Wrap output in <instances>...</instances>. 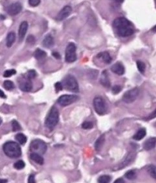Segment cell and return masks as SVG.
<instances>
[{
	"label": "cell",
	"instance_id": "obj_34",
	"mask_svg": "<svg viewBox=\"0 0 156 183\" xmlns=\"http://www.w3.org/2000/svg\"><path fill=\"white\" fill-rule=\"evenodd\" d=\"M82 127L84 129H91L93 127V124H92V122H88V121H85V122H84L82 123Z\"/></svg>",
	"mask_w": 156,
	"mask_h": 183
},
{
	"label": "cell",
	"instance_id": "obj_23",
	"mask_svg": "<svg viewBox=\"0 0 156 183\" xmlns=\"http://www.w3.org/2000/svg\"><path fill=\"white\" fill-rule=\"evenodd\" d=\"M47 56V53L44 52L43 50H41V49H37L36 51L34 52V57L35 59H37V60H42L45 57Z\"/></svg>",
	"mask_w": 156,
	"mask_h": 183
},
{
	"label": "cell",
	"instance_id": "obj_46",
	"mask_svg": "<svg viewBox=\"0 0 156 183\" xmlns=\"http://www.w3.org/2000/svg\"><path fill=\"white\" fill-rule=\"evenodd\" d=\"M152 31H153V32H155V33H156V25H155V26L153 27H152Z\"/></svg>",
	"mask_w": 156,
	"mask_h": 183
},
{
	"label": "cell",
	"instance_id": "obj_16",
	"mask_svg": "<svg viewBox=\"0 0 156 183\" xmlns=\"http://www.w3.org/2000/svg\"><path fill=\"white\" fill-rule=\"evenodd\" d=\"M30 157L33 161L35 162V163H37V164H38L39 165H42V164H43V162H44L43 158L41 157V154H39L32 152L31 154H30Z\"/></svg>",
	"mask_w": 156,
	"mask_h": 183
},
{
	"label": "cell",
	"instance_id": "obj_15",
	"mask_svg": "<svg viewBox=\"0 0 156 183\" xmlns=\"http://www.w3.org/2000/svg\"><path fill=\"white\" fill-rule=\"evenodd\" d=\"M156 145V137H150L144 143L143 147L146 150H150L153 149Z\"/></svg>",
	"mask_w": 156,
	"mask_h": 183
},
{
	"label": "cell",
	"instance_id": "obj_29",
	"mask_svg": "<svg viewBox=\"0 0 156 183\" xmlns=\"http://www.w3.org/2000/svg\"><path fill=\"white\" fill-rule=\"evenodd\" d=\"M3 87H4L6 90H11L14 89L15 85H14V84L12 81H5L4 83H3Z\"/></svg>",
	"mask_w": 156,
	"mask_h": 183
},
{
	"label": "cell",
	"instance_id": "obj_9",
	"mask_svg": "<svg viewBox=\"0 0 156 183\" xmlns=\"http://www.w3.org/2000/svg\"><path fill=\"white\" fill-rule=\"evenodd\" d=\"M78 97L76 95H70V94H65L61 96L58 99L57 102L60 106L62 107H66L69 105L73 103L76 101H77Z\"/></svg>",
	"mask_w": 156,
	"mask_h": 183
},
{
	"label": "cell",
	"instance_id": "obj_2",
	"mask_svg": "<svg viewBox=\"0 0 156 183\" xmlns=\"http://www.w3.org/2000/svg\"><path fill=\"white\" fill-rule=\"evenodd\" d=\"M3 151L10 158H18L22 155V150L18 144L14 141L6 142L3 145Z\"/></svg>",
	"mask_w": 156,
	"mask_h": 183
},
{
	"label": "cell",
	"instance_id": "obj_13",
	"mask_svg": "<svg viewBox=\"0 0 156 183\" xmlns=\"http://www.w3.org/2000/svg\"><path fill=\"white\" fill-rule=\"evenodd\" d=\"M111 71L118 75H123L125 72V68L121 62H117L111 67Z\"/></svg>",
	"mask_w": 156,
	"mask_h": 183
},
{
	"label": "cell",
	"instance_id": "obj_40",
	"mask_svg": "<svg viewBox=\"0 0 156 183\" xmlns=\"http://www.w3.org/2000/svg\"><path fill=\"white\" fill-rule=\"evenodd\" d=\"M28 182L29 183H35V179L34 175H30L28 177Z\"/></svg>",
	"mask_w": 156,
	"mask_h": 183
},
{
	"label": "cell",
	"instance_id": "obj_21",
	"mask_svg": "<svg viewBox=\"0 0 156 183\" xmlns=\"http://www.w3.org/2000/svg\"><path fill=\"white\" fill-rule=\"evenodd\" d=\"M15 40V34L14 32H10L8 34L6 38V46L8 47H11L13 45Z\"/></svg>",
	"mask_w": 156,
	"mask_h": 183
},
{
	"label": "cell",
	"instance_id": "obj_32",
	"mask_svg": "<svg viewBox=\"0 0 156 183\" xmlns=\"http://www.w3.org/2000/svg\"><path fill=\"white\" fill-rule=\"evenodd\" d=\"M24 166H25V164L22 160H18L14 164V167L17 170H22L23 168H24Z\"/></svg>",
	"mask_w": 156,
	"mask_h": 183
},
{
	"label": "cell",
	"instance_id": "obj_27",
	"mask_svg": "<svg viewBox=\"0 0 156 183\" xmlns=\"http://www.w3.org/2000/svg\"><path fill=\"white\" fill-rule=\"evenodd\" d=\"M111 180V177L107 175H104V176H101L98 178V182L99 183H108Z\"/></svg>",
	"mask_w": 156,
	"mask_h": 183
},
{
	"label": "cell",
	"instance_id": "obj_35",
	"mask_svg": "<svg viewBox=\"0 0 156 183\" xmlns=\"http://www.w3.org/2000/svg\"><path fill=\"white\" fill-rule=\"evenodd\" d=\"M28 2L30 6L35 7V6H37V5L40 4L41 0H28Z\"/></svg>",
	"mask_w": 156,
	"mask_h": 183
},
{
	"label": "cell",
	"instance_id": "obj_18",
	"mask_svg": "<svg viewBox=\"0 0 156 183\" xmlns=\"http://www.w3.org/2000/svg\"><path fill=\"white\" fill-rule=\"evenodd\" d=\"M53 44H54V40L52 36L50 34L47 35L43 40V46H45L47 48H50L51 46H53Z\"/></svg>",
	"mask_w": 156,
	"mask_h": 183
},
{
	"label": "cell",
	"instance_id": "obj_6",
	"mask_svg": "<svg viewBox=\"0 0 156 183\" xmlns=\"http://www.w3.org/2000/svg\"><path fill=\"white\" fill-rule=\"evenodd\" d=\"M94 107H95V110L98 114L102 116L104 114L106 113L107 111V107L105 101L104 99L101 97H96L94 99L93 101Z\"/></svg>",
	"mask_w": 156,
	"mask_h": 183
},
{
	"label": "cell",
	"instance_id": "obj_28",
	"mask_svg": "<svg viewBox=\"0 0 156 183\" xmlns=\"http://www.w3.org/2000/svg\"><path fill=\"white\" fill-rule=\"evenodd\" d=\"M125 176H126V178H127L128 179L132 180V179H136V172H135L134 170H130V171H128L127 172H126Z\"/></svg>",
	"mask_w": 156,
	"mask_h": 183
},
{
	"label": "cell",
	"instance_id": "obj_45",
	"mask_svg": "<svg viewBox=\"0 0 156 183\" xmlns=\"http://www.w3.org/2000/svg\"><path fill=\"white\" fill-rule=\"evenodd\" d=\"M7 182L6 179H0V183H6Z\"/></svg>",
	"mask_w": 156,
	"mask_h": 183
},
{
	"label": "cell",
	"instance_id": "obj_3",
	"mask_svg": "<svg viewBox=\"0 0 156 183\" xmlns=\"http://www.w3.org/2000/svg\"><path fill=\"white\" fill-rule=\"evenodd\" d=\"M59 122V111L56 107H52L45 120V125L47 129L52 130Z\"/></svg>",
	"mask_w": 156,
	"mask_h": 183
},
{
	"label": "cell",
	"instance_id": "obj_1",
	"mask_svg": "<svg viewBox=\"0 0 156 183\" xmlns=\"http://www.w3.org/2000/svg\"><path fill=\"white\" fill-rule=\"evenodd\" d=\"M113 26L119 36L129 37L134 33V27L131 22L125 17H117L113 21Z\"/></svg>",
	"mask_w": 156,
	"mask_h": 183
},
{
	"label": "cell",
	"instance_id": "obj_17",
	"mask_svg": "<svg viewBox=\"0 0 156 183\" xmlns=\"http://www.w3.org/2000/svg\"><path fill=\"white\" fill-rule=\"evenodd\" d=\"M98 58L101 59L102 61L106 64L111 63V61H112V58H111V56L107 52H103L99 53L98 55Z\"/></svg>",
	"mask_w": 156,
	"mask_h": 183
},
{
	"label": "cell",
	"instance_id": "obj_39",
	"mask_svg": "<svg viewBox=\"0 0 156 183\" xmlns=\"http://www.w3.org/2000/svg\"><path fill=\"white\" fill-rule=\"evenodd\" d=\"M34 41H35L34 37V36H32V35L29 36V37H28V39H27V42L29 43V44H34Z\"/></svg>",
	"mask_w": 156,
	"mask_h": 183
},
{
	"label": "cell",
	"instance_id": "obj_20",
	"mask_svg": "<svg viewBox=\"0 0 156 183\" xmlns=\"http://www.w3.org/2000/svg\"><path fill=\"white\" fill-rule=\"evenodd\" d=\"M145 135H146V131H145V129H139V131H137L136 133L135 134V135L132 137V138L136 141H140L145 137Z\"/></svg>",
	"mask_w": 156,
	"mask_h": 183
},
{
	"label": "cell",
	"instance_id": "obj_24",
	"mask_svg": "<svg viewBox=\"0 0 156 183\" xmlns=\"http://www.w3.org/2000/svg\"><path fill=\"white\" fill-rule=\"evenodd\" d=\"M133 160H134V155H133V153H130V154H129V155H128L127 157H126V159L124 160V161L120 164V166L119 168L124 167V166H126V165H129L130 163H131Z\"/></svg>",
	"mask_w": 156,
	"mask_h": 183
},
{
	"label": "cell",
	"instance_id": "obj_41",
	"mask_svg": "<svg viewBox=\"0 0 156 183\" xmlns=\"http://www.w3.org/2000/svg\"><path fill=\"white\" fill-rule=\"evenodd\" d=\"M156 117V109L155 110L153 113H152L150 114L149 116L148 117V119H154V118Z\"/></svg>",
	"mask_w": 156,
	"mask_h": 183
},
{
	"label": "cell",
	"instance_id": "obj_7",
	"mask_svg": "<svg viewBox=\"0 0 156 183\" xmlns=\"http://www.w3.org/2000/svg\"><path fill=\"white\" fill-rule=\"evenodd\" d=\"M65 59L66 62H67L69 63L73 62L76 60V45L72 43L68 44L66 50L65 52Z\"/></svg>",
	"mask_w": 156,
	"mask_h": 183
},
{
	"label": "cell",
	"instance_id": "obj_38",
	"mask_svg": "<svg viewBox=\"0 0 156 183\" xmlns=\"http://www.w3.org/2000/svg\"><path fill=\"white\" fill-rule=\"evenodd\" d=\"M55 88H56V90H57V92H59V90H62L63 88V84L60 83V82H57L56 84H55Z\"/></svg>",
	"mask_w": 156,
	"mask_h": 183
},
{
	"label": "cell",
	"instance_id": "obj_48",
	"mask_svg": "<svg viewBox=\"0 0 156 183\" xmlns=\"http://www.w3.org/2000/svg\"><path fill=\"white\" fill-rule=\"evenodd\" d=\"M2 119H1V118H0V125L2 124Z\"/></svg>",
	"mask_w": 156,
	"mask_h": 183
},
{
	"label": "cell",
	"instance_id": "obj_4",
	"mask_svg": "<svg viewBox=\"0 0 156 183\" xmlns=\"http://www.w3.org/2000/svg\"><path fill=\"white\" fill-rule=\"evenodd\" d=\"M47 146L44 141L40 139H35L31 141L30 145V150L31 152L37 153L39 154H44L47 151Z\"/></svg>",
	"mask_w": 156,
	"mask_h": 183
},
{
	"label": "cell",
	"instance_id": "obj_8",
	"mask_svg": "<svg viewBox=\"0 0 156 183\" xmlns=\"http://www.w3.org/2000/svg\"><path fill=\"white\" fill-rule=\"evenodd\" d=\"M139 94V90L137 87H135L133 89H131L126 92L123 96V100L126 103H131L134 102L136 100Z\"/></svg>",
	"mask_w": 156,
	"mask_h": 183
},
{
	"label": "cell",
	"instance_id": "obj_10",
	"mask_svg": "<svg viewBox=\"0 0 156 183\" xmlns=\"http://www.w3.org/2000/svg\"><path fill=\"white\" fill-rule=\"evenodd\" d=\"M22 9V5L20 4L19 2H15V3L10 5L8 7L7 12H8L10 15H18V14L21 12Z\"/></svg>",
	"mask_w": 156,
	"mask_h": 183
},
{
	"label": "cell",
	"instance_id": "obj_42",
	"mask_svg": "<svg viewBox=\"0 0 156 183\" xmlns=\"http://www.w3.org/2000/svg\"><path fill=\"white\" fill-rule=\"evenodd\" d=\"M53 56L54 57H56L57 59H60V55L59 54L58 52H53Z\"/></svg>",
	"mask_w": 156,
	"mask_h": 183
},
{
	"label": "cell",
	"instance_id": "obj_11",
	"mask_svg": "<svg viewBox=\"0 0 156 183\" xmlns=\"http://www.w3.org/2000/svg\"><path fill=\"white\" fill-rule=\"evenodd\" d=\"M71 7L70 5H66L65 7H63V9L58 13V15L57 16V19L58 21H63V20L66 19L67 17H69V15L71 14Z\"/></svg>",
	"mask_w": 156,
	"mask_h": 183
},
{
	"label": "cell",
	"instance_id": "obj_12",
	"mask_svg": "<svg viewBox=\"0 0 156 183\" xmlns=\"http://www.w3.org/2000/svg\"><path fill=\"white\" fill-rule=\"evenodd\" d=\"M20 89L22 90V91L28 92L31 90L32 89V83L30 81V78H23L22 81H20L19 83Z\"/></svg>",
	"mask_w": 156,
	"mask_h": 183
},
{
	"label": "cell",
	"instance_id": "obj_43",
	"mask_svg": "<svg viewBox=\"0 0 156 183\" xmlns=\"http://www.w3.org/2000/svg\"><path fill=\"white\" fill-rule=\"evenodd\" d=\"M0 97H2V98H6V96H5V94H4V92L0 90Z\"/></svg>",
	"mask_w": 156,
	"mask_h": 183
},
{
	"label": "cell",
	"instance_id": "obj_30",
	"mask_svg": "<svg viewBox=\"0 0 156 183\" xmlns=\"http://www.w3.org/2000/svg\"><path fill=\"white\" fill-rule=\"evenodd\" d=\"M136 66L137 68H138V69L140 72H141L142 74H143L144 72H145V65L144 62H142V61H137L136 62Z\"/></svg>",
	"mask_w": 156,
	"mask_h": 183
},
{
	"label": "cell",
	"instance_id": "obj_44",
	"mask_svg": "<svg viewBox=\"0 0 156 183\" xmlns=\"http://www.w3.org/2000/svg\"><path fill=\"white\" fill-rule=\"evenodd\" d=\"M124 180L123 179H118L114 182V183H124Z\"/></svg>",
	"mask_w": 156,
	"mask_h": 183
},
{
	"label": "cell",
	"instance_id": "obj_22",
	"mask_svg": "<svg viewBox=\"0 0 156 183\" xmlns=\"http://www.w3.org/2000/svg\"><path fill=\"white\" fill-rule=\"evenodd\" d=\"M104 135H101V136L98 137V139L96 141L95 144V150H97V151L101 150V149L102 148V147H103V145H104Z\"/></svg>",
	"mask_w": 156,
	"mask_h": 183
},
{
	"label": "cell",
	"instance_id": "obj_25",
	"mask_svg": "<svg viewBox=\"0 0 156 183\" xmlns=\"http://www.w3.org/2000/svg\"><path fill=\"white\" fill-rule=\"evenodd\" d=\"M15 139L21 144H24L27 142V137L22 133H18L15 135Z\"/></svg>",
	"mask_w": 156,
	"mask_h": 183
},
{
	"label": "cell",
	"instance_id": "obj_5",
	"mask_svg": "<svg viewBox=\"0 0 156 183\" xmlns=\"http://www.w3.org/2000/svg\"><path fill=\"white\" fill-rule=\"evenodd\" d=\"M63 85L64 88L69 90L70 91L78 92V82L75 78V77L72 75H67L65 78L63 79Z\"/></svg>",
	"mask_w": 156,
	"mask_h": 183
},
{
	"label": "cell",
	"instance_id": "obj_31",
	"mask_svg": "<svg viewBox=\"0 0 156 183\" xmlns=\"http://www.w3.org/2000/svg\"><path fill=\"white\" fill-rule=\"evenodd\" d=\"M11 126H12V130L14 131H19L22 129L21 128V125H19V123L16 121V120H13L12 122H11Z\"/></svg>",
	"mask_w": 156,
	"mask_h": 183
},
{
	"label": "cell",
	"instance_id": "obj_37",
	"mask_svg": "<svg viewBox=\"0 0 156 183\" xmlns=\"http://www.w3.org/2000/svg\"><path fill=\"white\" fill-rule=\"evenodd\" d=\"M36 74H36V72H35L34 70H30V71L28 72L27 75H28V78L32 79L36 77Z\"/></svg>",
	"mask_w": 156,
	"mask_h": 183
},
{
	"label": "cell",
	"instance_id": "obj_14",
	"mask_svg": "<svg viewBox=\"0 0 156 183\" xmlns=\"http://www.w3.org/2000/svg\"><path fill=\"white\" fill-rule=\"evenodd\" d=\"M28 24L27 21L22 22V24H20L19 30H18V36H19L20 40H23L24 37L28 31Z\"/></svg>",
	"mask_w": 156,
	"mask_h": 183
},
{
	"label": "cell",
	"instance_id": "obj_19",
	"mask_svg": "<svg viewBox=\"0 0 156 183\" xmlns=\"http://www.w3.org/2000/svg\"><path fill=\"white\" fill-rule=\"evenodd\" d=\"M101 83L102 84L103 86L106 87H109L111 86V83H110V80H109L108 75L107 74L106 71H104L102 74V78L101 79Z\"/></svg>",
	"mask_w": 156,
	"mask_h": 183
},
{
	"label": "cell",
	"instance_id": "obj_33",
	"mask_svg": "<svg viewBox=\"0 0 156 183\" xmlns=\"http://www.w3.org/2000/svg\"><path fill=\"white\" fill-rule=\"evenodd\" d=\"M16 74V71L15 69H10V70H7L5 72H4V74L3 76L5 78H9V77H11V75H14V74Z\"/></svg>",
	"mask_w": 156,
	"mask_h": 183
},
{
	"label": "cell",
	"instance_id": "obj_26",
	"mask_svg": "<svg viewBox=\"0 0 156 183\" xmlns=\"http://www.w3.org/2000/svg\"><path fill=\"white\" fill-rule=\"evenodd\" d=\"M148 172H149L150 176L156 180V166H154V165L149 166V167H148Z\"/></svg>",
	"mask_w": 156,
	"mask_h": 183
},
{
	"label": "cell",
	"instance_id": "obj_47",
	"mask_svg": "<svg viewBox=\"0 0 156 183\" xmlns=\"http://www.w3.org/2000/svg\"><path fill=\"white\" fill-rule=\"evenodd\" d=\"M115 1H117V2H123L124 0H115Z\"/></svg>",
	"mask_w": 156,
	"mask_h": 183
},
{
	"label": "cell",
	"instance_id": "obj_36",
	"mask_svg": "<svg viewBox=\"0 0 156 183\" xmlns=\"http://www.w3.org/2000/svg\"><path fill=\"white\" fill-rule=\"evenodd\" d=\"M120 90H121V87L120 85H115L114 87H113V89H112V92H113V94H119Z\"/></svg>",
	"mask_w": 156,
	"mask_h": 183
}]
</instances>
